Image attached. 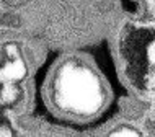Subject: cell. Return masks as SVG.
<instances>
[{"mask_svg":"<svg viewBox=\"0 0 155 137\" xmlns=\"http://www.w3.org/2000/svg\"><path fill=\"white\" fill-rule=\"evenodd\" d=\"M49 96L62 113L88 118L104 105L106 91L100 75L87 62L69 59L57 65L49 83Z\"/></svg>","mask_w":155,"mask_h":137,"instance_id":"obj_1","label":"cell"},{"mask_svg":"<svg viewBox=\"0 0 155 137\" xmlns=\"http://www.w3.org/2000/svg\"><path fill=\"white\" fill-rule=\"evenodd\" d=\"M28 73V65L20 47L13 43L0 46V83H20Z\"/></svg>","mask_w":155,"mask_h":137,"instance_id":"obj_2","label":"cell"},{"mask_svg":"<svg viewBox=\"0 0 155 137\" xmlns=\"http://www.w3.org/2000/svg\"><path fill=\"white\" fill-rule=\"evenodd\" d=\"M23 90L20 83H0V106L12 108L21 99Z\"/></svg>","mask_w":155,"mask_h":137,"instance_id":"obj_3","label":"cell"},{"mask_svg":"<svg viewBox=\"0 0 155 137\" xmlns=\"http://www.w3.org/2000/svg\"><path fill=\"white\" fill-rule=\"evenodd\" d=\"M145 60H147V65L155 72V39H152L145 47Z\"/></svg>","mask_w":155,"mask_h":137,"instance_id":"obj_4","label":"cell"},{"mask_svg":"<svg viewBox=\"0 0 155 137\" xmlns=\"http://www.w3.org/2000/svg\"><path fill=\"white\" fill-rule=\"evenodd\" d=\"M140 131L134 129L131 126H121V127H116L114 131H111V135H139Z\"/></svg>","mask_w":155,"mask_h":137,"instance_id":"obj_5","label":"cell"},{"mask_svg":"<svg viewBox=\"0 0 155 137\" xmlns=\"http://www.w3.org/2000/svg\"><path fill=\"white\" fill-rule=\"evenodd\" d=\"M8 7H13V8H18V7H23L25 3H28L30 0H3Z\"/></svg>","mask_w":155,"mask_h":137,"instance_id":"obj_6","label":"cell"}]
</instances>
